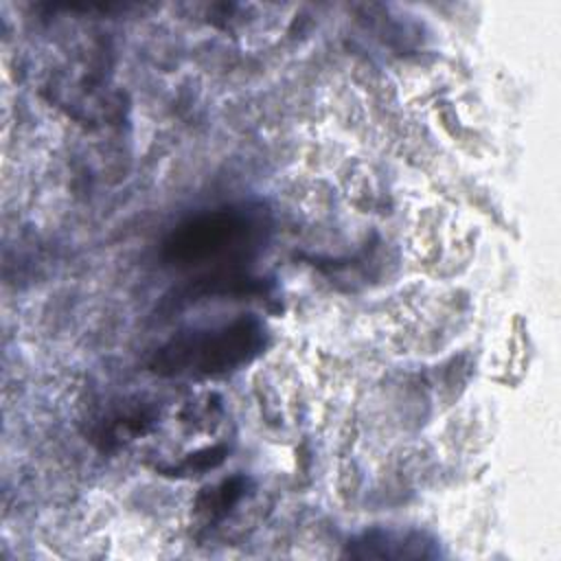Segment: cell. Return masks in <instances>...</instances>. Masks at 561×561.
I'll list each match as a JSON object with an SVG mask.
<instances>
[{
    "instance_id": "obj_5",
    "label": "cell",
    "mask_w": 561,
    "mask_h": 561,
    "mask_svg": "<svg viewBox=\"0 0 561 561\" xmlns=\"http://www.w3.org/2000/svg\"><path fill=\"white\" fill-rule=\"evenodd\" d=\"M226 454H228V449H226L224 445L206 447V449H202V451H195V454L186 456L178 467H171V469H164V471H169V473H173V476H182V473H186V476H191V473H204V471H208V469L219 467V465L224 462Z\"/></svg>"
},
{
    "instance_id": "obj_2",
    "label": "cell",
    "mask_w": 561,
    "mask_h": 561,
    "mask_svg": "<svg viewBox=\"0 0 561 561\" xmlns=\"http://www.w3.org/2000/svg\"><path fill=\"white\" fill-rule=\"evenodd\" d=\"M267 346V327L252 313L230 322L178 333L149 359L160 377H224L252 364Z\"/></svg>"
},
{
    "instance_id": "obj_1",
    "label": "cell",
    "mask_w": 561,
    "mask_h": 561,
    "mask_svg": "<svg viewBox=\"0 0 561 561\" xmlns=\"http://www.w3.org/2000/svg\"><path fill=\"white\" fill-rule=\"evenodd\" d=\"M267 232L270 219L261 206H224L178 224L164 237L160 256L173 267H239L263 248Z\"/></svg>"
},
{
    "instance_id": "obj_4",
    "label": "cell",
    "mask_w": 561,
    "mask_h": 561,
    "mask_svg": "<svg viewBox=\"0 0 561 561\" xmlns=\"http://www.w3.org/2000/svg\"><path fill=\"white\" fill-rule=\"evenodd\" d=\"M250 480L243 476H234L224 480L221 484L213 486V489H204L197 497V511L206 513L210 519H219L224 517L234 504H239V500L245 495Z\"/></svg>"
},
{
    "instance_id": "obj_3",
    "label": "cell",
    "mask_w": 561,
    "mask_h": 561,
    "mask_svg": "<svg viewBox=\"0 0 561 561\" xmlns=\"http://www.w3.org/2000/svg\"><path fill=\"white\" fill-rule=\"evenodd\" d=\"M344 554L357 559H423L436 557L438 550L436 543L423 533L366 530L346 543Z\"/></svg>"
}]
</instances>
